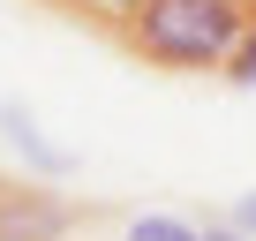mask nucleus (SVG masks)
<instances>
[{
  "label": "nucleus",
  "instance_id": "f257e3e1",
  "mask_svg": "<svg viewBox=\"0 0 256 241\" xmlns=\"http://www.w3.org/2000/svg\"><path fill=\"white\" fill-rule=\"evenodd\" d=\"M248 23H256V0H136V16L113 30V46H128L166 76H204V68L226 76Z\"/></svg>",
  "mask_w": 256,
  "mask_h": 241
},
{
  "label": "nucleus",
  "instance_id": "f03ea898",
  "mask_svg": "<svg viewBox=\"0 0 256 241\" xmlns=\"http://www.w3.org/2000/svg\"><path fill=\"white\" fill-rule=\"evenodd\" d=\"M83 226V211L46 188V181H8L0 174V241H68Z\"/></svg>",
  "mask_w": 256,
  "mask_h": 241
},
{
  "label": "nucleus",
  "instance_id": "7ed1b4c3",
  "mask_svg": "<svg viewBox=\"0 0 256 241\" xmlns=\"http://www.w3.org/2000/svg\"><path fill=\"white\" fill-rule=\"evenodd\" d=\"M0 136L23 151V166H30L38 181H68V166H76V158H68V151L46 136V128H38V113H30V106H16V98L0 106Z\"/></svg>",
  "mask_w": 256,
  "mask_h": 241
},
{
  "label": "nucleus",
  "instance_id": "20e7f679",
  "mask_svg": "<svg viewBox=\"0 0 256 241\" xmlns=\"http://www.w3.org/2000/svg\"><path fill=\"white\" fill-rule=\"evenodd\" d=\"M46 8H60V16H83L90 30H106V38H113L128 16H136V0H46Z\"/></svg>",
  "mask_w": 256,
  "mask_h": 241
},
{
  "label": "nucleus",
  "instance_id": "39448f33",
  "mask_svg": "<svg viewBox=\"0 0 256 241\" xmlns=\"http://www.w3.org/2000/svg\"><path fill=\"white\" fill-rule=\"evenodd\" d=\"M128 241H204V226H181L166 211H144V218H128Z\"/></svg>",
  "mask_w": 256,
  "mask_h": 241
},
{
  "label": "nucleus",
  "instance_id": "423d86ee",
  "mask_svg": "<svg viewBox=\"0 0 256 241\" xmlns=\"http://www.w3.org/2000/svg\"><path fill=\"white\" fill-rule=\"evenodd\" d=\"M226 83H241V90H256V23H248V38L234 46V60H226Z\"/></svg>",
  "mask_w": 256,
  "mask_h": 241
},
{
  "label": "nucleus",
  "instance_id": "0eeeda50",
  "mask_svg": "<svg viewBox=\"0 0 256 241\" xmlns=\"http://www.w3.org/2000/svg\"><path fill=\"white\" fill-rule=\"evenodd\" d=\"M234 234H241V241H256V196H241V204H234Z\"/></svg>",
  "mask_w": 256,
  "mask_h": 241
},
{
  "label": "nucleus",
  "instance_id": "6e6552de",
  "mask_svg": "<svg viewBox=\"0 0 256 241\" xmlns=\"http://www.w3.org/2000/svg\"><path fill=\"white\" fill-rule=\"evenodd\" d=\"M204 241H241V234L234 226H204Z\"/></svg>",
  "mask_w": 256,
  "mask_h": 241
}]
</instances>
